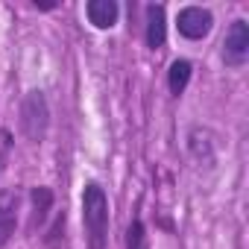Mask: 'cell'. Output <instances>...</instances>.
Listing matches in <instances>:
<instances>
[{
  "instance_id": "cell-5",
  "label": "cell",
  "mask_w": 249,
  "mask_h": 249,
  "mask_svg": "<svg viewBox=\"0 0 249 249\" xmlns=\"http://www.w3.org/2000/svg\"><path fill=\"white\" fill-rule=\"evenodd\" d=\"M18 226V191H0V249L9 243Z\"/></svg>"
},
{
  "instance_id": "cell-1",
  "label": "cell",
  "mask_w": 249,
  "mask_h": 249,
  "mask_svg": "<svg viewBox=\"0 0 249 249\" xmlns=\"http://www.w3.org/2000/svg\"><path fill=\"white\" fill-rule=\"evenodd\" d=\"M82 226H85L88 249H106V243H108V196L97 182H85Z\"/></svg>"
},
{
  "instance_id": "cell-2",
  "label": "cell",
  "mask_w": 249,
  "mask_h": 249,
  "mask_svg": "<svg viewBox=\"0 0 249 249\" xmlns=\"http://www.w3.org/2000/svg\"><path fill=\"white\" fill-rule=\"evenodd\" d=\"M47 126H50L47 97H44V91H30L21 103V132H24L27 141L41 144L44 135H47Z\"/></svg>"
},
{
  "instance_id": "cell-11",
  "label": "cell",
  "mask_w": 249,
  "mask_h": 249,
  "mask_svg": "<svg viewBox=\"0 0 249 249\" xmlns=\"http://www.w3.org/2000/svg\"><path fill=\"white\" fill-rule=\"evenodd\" d=\"M3 141H6V144L0 147V164H3V159H6V147H9V135H6V132H3Z\"/></svg>"
},
{
  "instance_id": "cell-3",
  "label": "cell",
  "mask_w": 249,
  "mask_h": 249,
  "mask_svg": "<svg viewBox=\"0 0 249 249\" xmlns=\"http://www.w3.org/2000/svg\"><path fill=\"white\" fill-rule=\"evenodd\" d=\"M249 56V24L243 18L231 21L229 33H226V44H223V59L229 68H240Z\"/></svg>"
},
{
  "instance_id": "cell-10",
  "label": "cell",
  "mask_w": 249,
  "mask_h": 249,
  "mask_svg": "<svg viewBox=\"0 0 249 249\" xmlns=\"http://www.w3.org/2000/svg\"><path fill=\"white\" fill-rule=\"evenodd\" d=\"M126 249H150L147 246V229H144V223L138 217L126 229Z\"/></svg>"
},
{
  "instance_id": "cell-9",
  "label": "cell",
  "mask_w": 249,
  "mask_h": 249,
  "mask_svg": "<svg viewBox=\"0 0 249 249\" xmlns=\"http://www.w3.org/2000/svg\"><path fill=\"white\" fill-rule=\"evenodd\" d=\"M53 205V191L50 188H33V226H41L47 220V211Z\"/></svg>"
},
{
  "instance_id": "cell-4",
  "label": "cell",
  "mask_w": 249,
  "mask_h": 249,
  "mask_svg": "<svg viewBox=\"0 0 249 249\" xmlns=\"http://www.w3.org/2000/svg\"><path fill=\"white\" fill-rule=\"evenodd\" d=\"M176 27H179V36H185V38H191V41H199V38H205V36L211 33L214 15H211L208 9H202V6H185V9L179 12Z\"/></svg>"
},
{
  "instance_id": "cell-7",
  "label": "cell",
  "mask_w": 249,
  "mask_h": 249,
  "mask_svg": "<svg viewBox=\"0 0 249 249\" xmlns=\"http://www.w3.org/2000/svg\"><path fill=\"white\" fill-rule=\"evenodd\" d=\"M88 21L97 27V30H111L117 24V15H120V6L114 0H88Z\"/></svg>"
},
{
  "instance_id": "cell-12",
  "label": "cell",
  "mask_w": 249,
  "mask_h": 249,
  "mask_svg": "<svg viewBox=\"0 0 249 249\" xmlns=\"http://www.w3.org/2000/svg\"><path fill=\"white\" fill-rule=\"evenodd\" d=\"M38 9H56V3H50V0H44V3H36Z\"/></svg>"
},
{
  "instance_id": "cell-6",
  "label": "cell",
  "mask_w": 249,
  "mask_h": 249,
  "mask_svg": "<svg viewBox=\"0 0 249 249\" xmlns=\"http://www.w3.org/2000/svg\"><path fill=\"white\" fill-rule=\"evenodd\" d=\"M167 41V18H164V6L161 3H150L147 6V44L153 50L164 47Z\"/></svg>"
},
{
  "instance_id": "cell-8",
  "label": "cell",
  "mask_w": 249,
  "mask_h": 249,
  "mask_svg": "<svg viewBox=\"0 0 249 249\" xmlns=\"http://www.w3.org/2000/svg\"><path fill=\"white\" fill-rule=\"evenodd\" d=\"M191 73H194V68H191V62L188 59H176L173 65H170V71H167V85H170V94H185V88H188V82H191Z\"/></svg>"
}]
</instances>
